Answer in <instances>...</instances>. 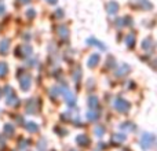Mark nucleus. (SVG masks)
<instances>
[{
    "instance_id": "obj_1",
    "label": "nucleus",
    "mask_w": 157,
    "mask_h": 151,
    "mask_svg": "<svg viewBox=\"0 0 157 151\" xmlns=\"http://www.w3.org/2000/svg\"><path fill=\"white\" fill-rule=\"evenodd\" d=\"M113 109L120 114H125L131 110V102L125 98H121V96H117L113 102Z\"/></svg>"
},
{
    "instance_id": "obj_2",
    "label": "nucleus",
    "mask_w": 157,
    "mask_h": 151,
    "mask_svg": "<svg viewBox=\"0 0 157 151\" xmlns=\"http://www.w3.org/2000/svg\"><path fill=\"white\" fill-rule=\"evenodd\" d=\"M130 6L136 11H150L153 10V4L150 0H131Z\"/></svg>"
},
{
    "instance_id": "obj_3",
    "label": "nucleus",
    "mask_w": 157,
    "mask_h": 151,
    "mask_svg": "<svg viewBox=\"0 0 157 151\" xmlns=\"http://www.w3.org/2000/svg\"><path fill=\"white\" fill-rule=\"evenodd\" d=\"M141 147L144 150H149L150 147H152V144L155 143V135H152V133H144L141 138Z\"/></svg>"
},
{
    "instance_id": "obj_4",
    "label": "nucleus",
    "mask_w": 157,
    "mask_h": 151,
    "mask_svg": "<svg viewBox=\"0 0 157 151\" xmlns=\"http://www.w3.org/2000/svg\"><path fill=\"white\" fill-rule=\"evenodd\" d=\"M119 11H120V4L116 0H109V2L106 3V13H108L109 15H116Z\"/></svg>"
},
{
    "instance_id": "obj_5",
    "label": "nucleus",
    "mask_w": 157,
    "mask_h": 151,
    "mask_svg": "<svg viewBox=\"0 0 157 151\" xmlns=\"http://www.w3.org/2000/svg\"><path fill=\"white\" fill-rule=\"evenodd\" d=\"M124 44H125V47H127L128 50H134L135 48V46H136V35L135 33H127L125 35V37H124Z\"/></svg>"
},
{
    "instance_id": "obj_6",
    "label": "nucleus",
    "mask_w": 157,
    "mask_h": 151,
    "mask_svg": "<svg viewBox=\"0 0 157 151\" xmlns=\"http://www.w3.org/2000/svg\"><path fill=\"white\" fill-rule=\"evenodd\" d=\"M99 62H101V55L95 52V54L90 55L88 61H87V66H88L90 69H95L98 65H99Z\"/></svg>"
},
{
    "instance_id": "obj_7",
    "label": "nucleus",
    "mask_w": 157,
    "mask_h": 151,
    "mask_svg": "<svg viewBox=\"0 0 157 151\" xmlns=\"http://www.w3.org/2000/svg\"><path fill=\"white\" fill-rule=\"evenodd\" d=\"M87 44L91 46V47H97V48L102 50V51H105L106 50V44L102 43L101 40H98V39H95V37H88L87 39Z\"/></svg>"
},
{
    "instance_id": "obj_8",
    "label": "nucleus",
    "mask_w": 157,
    "mask_h": 151,
    "mask_svg": "<svg viewBox=\"0 0 157 151\" xmlns=\"http://www.w3.org/2000/svg\"><path fill=\"white\" fill-rule=\"evenodd\" d=\"M76 142H77V144H80V146H88L90 138L86 135V133H81V135H78L76 138Z\"/></svg>"
},
{
    "instance_id": "obj_9",
    "label": "nucleus",
    "mask_w": 157,
    "mask_h": 151,
    "mask_svg": "<svg viewBox=\"0 0 157 151\" xmlns=\"http://www.w3.org/2000/svg\"><path fill=\"white\" fill-rule=\"evenodd\" d=\"M98 106H99V100L97 96H91L88 99V107L91 110H98Z\"/></svg>"
},
{
    "instance_id": "obj_10",
    "label": "nucleus",
    "mask_w": 157,
    "mask_h": 151,
    "mask_svg": "<svg viewBox=\"0 0 157 151\" xmlns=\"http://www.w3.org/2000/svg\"><path fill=\"white\" fill-rule=\"evenodd\" d=\"M87 118H88L90 121H97V120L99 118V111L98 110H91V109H90V111L87 113Z\"/></svg>"
},
{
    "instance_id": "obj_11",
    "label": "nucleus",
    "mask_w": 157,
    "mask_h": 151,
    "mask_svg": "<svg viewBox=\"0 0 157 151\" xmlns=\"http://www.w3.org/2000/svg\"><path fill=\"white\" fill-rule=\"evenodd\" d=\"M152 43H153V39L152 37H146L144 40V43H142V50H145V51H149V50L152 48Z\"/></svg>"
},
{
    "instance_id": "obj_12",
    "label": "nucleus",
    "mask_w": 157,
    "mask_h": 151,
    "mask_svg": "<svg viewBox=\"0 0 157 151\" xmlns=\"http://www.w3.org/2000/svg\"><path fill=\"white\" fill-rule=\"evenodd\" d=\"M105 66H106V69H109V70H114V69H116V59L109 57L108 61H106V63H105Z\"/></svg>"
},
{
    "instance_id": "obj_13",
    "label": "nucleus",
    "mask_w": 157,
    "mask_h": 151,
    "mask_svg": "<svg viewBox=\"0 0 157 151\" xmlns=\"http://www.w3.org/2000/svg\"><path fill=\"white\" fill-rule=\"evenodd\" d=\"M19 83H21V85H22V88H24V91H28V88H29V84H30V78L26 76V77L21 78V80H19Z\"/></svg>"
},
{
    "instance_id": "obj_14",
    "label": "nucleus",
    "mask_w": 157,
    "mask_h": 151,
    "mask_svg": "<svg viewBox=\"0 0 157 151\" xmlns=\"http://www.w3.org/2000/svg\"><path fill=\"white\" fill-rule=\"evenodd\" d=\"M95 135H97L98 138H101L102 135H105V128H103V125H98V127L95 128Z\"/></svg>"
},
{
    "instance_id": "obj_15",
    "label": "nucleus",
    "mask_w": 157,
    "mask_h": 151,
    "mask_svg": "<svg viewBox=\"0 0 157 151\" xmlns=\"http://www.w3.org/2000/svg\"><path fill=\"white\" fill-rule=\"evenodd\" d=\"M121 129H124V131L135 129V125H134V124H131V122H125V124H121Z\"/></svg>"
},
{
    "instance_id": "obj_16",
    "label": "nucleus",
    "mask_w": 157,
    "mask_h": 151,
    "mask_svg": "<svg viewBox=\"0 0 157 151\" xmlns=\"http://www.w3.org/2000/svg\"><path fill=\"white\" fill-rule=\"evenodd\" d=\"M28 129L32 131V132H36V131L39 129V127L36 124H28Z\"/></svg>"
},
{
    "instance_id": "obj_17",
    "label": "nucleus",
    "mask_w": 157,
    "mask_h": 151,
    "mask_svg": "<svg viewBox=\"0 0 157 151\" xmlns=\"http://www.w3.org/2000/svg\"><path fill=\"white\" fill-rule=\"evenodd\" d=\"M6 72H7V69H6V65H4V63H0V74H4Z\"/></svg>"
},
{
    "instance_id": "obj_18",
    "label": "nucleus",
    "mask_w": 157,
    "mask_h": 151,
    "mask_svg": "<svg viewBox=\"0 0 157 151\" xmlns=\"http://www.w3.org/2000/svg\"><path fill=\"white\" fill-rule=\"evenodd\" d=\"M47 2H48L50 4H55V3H57V0H47Z\"/></svg>"
}]
</instances>
